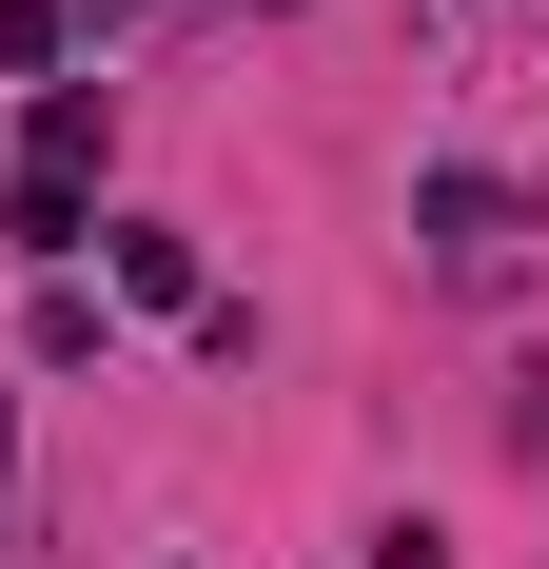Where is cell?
<instances>
[{
	"label": "cell",
	"mask_w": 549,
	"mask_h": 569,
	"mask_svg": "<svg viewBox=\"0 0 549 569\" xmlns=\"http://www.w3.org/2000/svg\"><path fill=\"white\" fill-rule=\"evenodd\" d=\"M99 276L138 295V315H217V295H197V236H177V217H118V236H99Z\"/></svg>",
	"instance_id": "cell-1"
},
{
	"label": "cell",
	"mask_w": 549,
	"mask_h": 569,
	"mask_svg": "<svg viewBox=\"0 0 549 569\" xmlns=\"http://www.w3.org/2000/svg\"><path fill=\"white\" fill-rule=\"evenodd\" d=\"M20 353H40V373H79V353H99V295H79V276H40V315H20Z\"/></svg>",
	"instance_id": "cell-2"
},
{
	"label": "cell",
	"mask_w": 549,
	"mask_h": 569,
	"mask_svg": "<svg viewBox=\"0 0 549 569\" xmlns=\"http://www.w3.org/2000/svg\"><path fill=\"white\" fill-rule=\"evenodd\" d=\"M0 530H20V393H0Z\"/></svg>",
	"instance_id": "cell-3"
}]
</instances>
